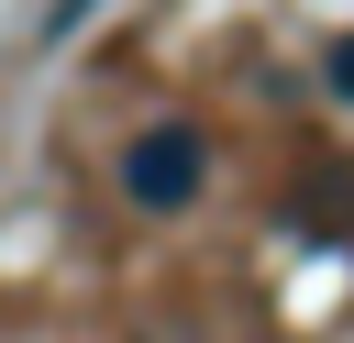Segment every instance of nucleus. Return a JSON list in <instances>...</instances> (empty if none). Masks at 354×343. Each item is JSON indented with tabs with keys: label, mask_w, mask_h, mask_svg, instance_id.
<instances>
[{
	"label": "nucleus",
	"mask_w": 354,
	"mask_h": 343,
	"mask_svg": "<svg viewBox=\"0 0 354 343\" xmlns=\"http://www.w3.org/2000/svg\"><path fill=\"white\" fill-rule=\"evenodd\" d=\"M199 166H210V144H199L188 122H155V133L122 144V199H133V210H188V199H199Z\"/></svg>",
	"instance_id": "nucleus-1"
},
{
	"label": "nucleus",
	"mask_w": 354,
	"mask_h": 343,
	"mask_svg": "<svg viewBox=\"0 0 354 343\" xmlns=\"http://www.w3.org/2000/svg\"><path fill=\"white\" fill-rule=\"evenodd\" d=\"M88 11H100V0H44V22H33V33H44V44H66V33L88 22Z\"/></svg>",
	"instance_id": "nucleus-2"
},
{
	"label": "nucleus",
	"mask_w": 354,
	"mask_h": 343,
	"mask_svg": "<svg viewBox=\"0 0 354 343\" xmlns=\"http://www.w3.org/2000/svg\"><path fill=\"white\" fill-rule=\"evenodd\" d=\"M321 89H332V100H354V33H343V44L321 55Z\"/></svg>",
	"instance_id": "nucleus-3"
}]
</instances>
